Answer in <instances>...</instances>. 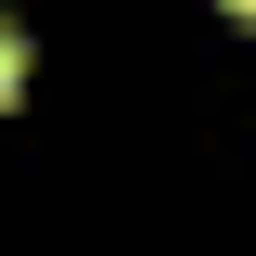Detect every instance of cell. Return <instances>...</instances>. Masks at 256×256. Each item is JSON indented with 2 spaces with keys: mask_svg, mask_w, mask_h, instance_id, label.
<instances>
[{
  "mask_svg": "<svg viewBox=\"0 0 256 256\" xmlns=\"http://www.w3.org/2000/svg\"><path fill=\"white\" fill-rule=\"evenodd\" d=\"M230 26H256V0H230Z\"/></svg>",
  "mask_w": 256,
  "mask_h": 256,
  "instance_id": "6da1fadb",
  "label": "cell"
}]
</instances>
